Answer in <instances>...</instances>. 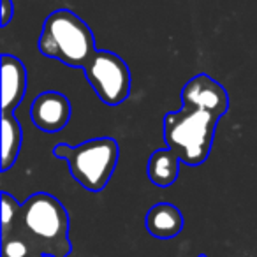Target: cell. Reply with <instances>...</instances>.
<instances>
[{
    "instance_id": "cell-1",
    "label": "cell",
    "mask_w": 257,
    "mask_h": 257,
    "mask_svg": "<svg viewBox=\"0 0 257 257\" xmlns=\"http://www.w3.org/2000/svg\"><path fill=\"white\" fill-rule=\"evenodd\" d=\"M15 225H20L22 238L41 255L67 257L71 253L67 210L51 194L36 192L22 203Z\"/></svg>"
},
{
    "instance_id": "cell-2",
    "label": "cell",
    "mask_w": 257,
    "mask_h": 257,
    "mask_svg": "<svg viewBox=\"0 0 257 257\" xmlns=\"http://www.w3.org/2000/svg\"><path fill=\"white\" fill-rule=\"evenodd\" d=\"M37 50L44 57L78 69H85L97 53L92 29L71 9H57L44 20Z\"/></svg>"
},
{
    "instance_id": "cell-3",
    "label": "cell",
    "mask_w": 257,
    "mask_h": 257,
    "mask_svg": "<svg viewBox=\"0 0 257 257\" xmlns=\"http://www.w3.org/2000/svg\"><path fill=\"white\" fill-rule=\"evenodd\" d=\"M220 118L208 111L182 106L166 113L164 141L187 166H201L213 147L215 128Z\"/></svg>"
},
{
    "instance_id": "cell-4",
    "label": "cell",
    "mask_w": 257,
    "mask_h": 257,
    "mask_svg": "<svg viewBox=\"0 0 257 257\" xmlns=\"http://www.w3.org/2000/svg\"><path fill=\"white\" fill-rule=\"evenodd\" d=\"M51 152L67 164L71 176L88 192L106 189L120 159L114 138H93L74 147L60 143Z\"/></svg>"
},
{
    "instance_id": "cell-5",
    "label": "cell",
    "mask_w": 257,
    "mask_h": 257,
    "mask_svg": "<svg viewBox=\"0 0 257 257\" xmlns=\"http://www.w3.org/2000/svg\"><path fill=\"white\" fill-rule=\"evenodd\" d=\"M83 72L95 95L107 106H120L131 95V69L113 51L97 50Z\"/></svg>"
},
{
    "instance_id": "cell-6",
    "label": "cell",
    "mask_w": 257,
    "mask_h": 257,
    "mask_svg": "<svg viewBox=\"0 0 257 257\" xmlns=\"http://www.w3.org/2000/svg\"><path fill=\"white\" fill-rule=\"evenodd\" d=\"M180 99L182 106L208 111L217 118H222L229 111V93L220 83L208 74L190 78L180 90Z\"/></svg>"
},
{
    "instance_id": "cell-7",
    "label": "cell",
    "mask_w": 257,
    "mask_h": 257,
    "mask_svg": "<svg viewBox=\"0 0 257 257\" xmlns=\"http://www.w3.org/2000/svg\"><path fill=\"white\" fill-rule=\"evenodd\" d=\"M72 114L69 99L60 92H43L34 99L30 107V118L39 131L48 134L60 133L67 127Z\"/></svg>"
},
{
    "instance_id": "cell-8",
    "label": "cell",
    "mask_w": 257,
    "mask_h": 257,
    "mask_svg": "<svg viewBox=\"0 0 257 257\" xmlns=\"http://www.w3.org/2000/svg\"><path fill=\"white\" fill-rule=\"evenodd\" d=\"M27 92V69L15 55H2V114H13Z\"/></svg>"
},
{
    "instance_id": "cell-9",
    "label": "cell",
    "mask_w": 257,
    "mask_h": 257,
    "mask_svg": "<svg viewBox=\"0 0 257 257\" xmlns=\"http://www.w3.org/2000/svg\"><path fill=\"white\" fill-rule=\"evenodd\" d=\"M147 231L157 239L176 238L185 227V218L178 206L171 203H157L147 213Z\"/></svg>"
},
{
    "instance_id": "cell-10",
    "label": "cell",
    "mask_w": 257,
    "mask_h": 257,
    "mask_svg": "<svg viewBox=\"0 0 257 257\" xmlns=\"http://www.w3.org/2000/svg\"><path fill=\"white\" fill-rule=\"evenodd\" d=\"M180 164H182V161L173 150H169V148L155 150L148 159V180L159 189H168L178 180Z\"/></svg>"
},
{
    "instance_id": "cell-11",
    "label": "cell",
    "mask_w": 257,
    "mask_h": 257,
    "mask_svg": "<svg viewBox=\"0 0 257 257\" xmlns=\"http://www.w3.org/2000/svg\"><path fill=\"white\" fill-rule=\"evenodd\" d=\"M23 143V131L15 114H2V173L9 171L18 161Z\"/></svg>"
},
{
    "instance_id": "cell-12",
    "label": "cell",
    "mask_w": 257,
    "mask_h": 257,
    "mask_svg": "<svg viewBox=\"0 0 257 257\" xmlns=\"http://www.w3.org/2000/svg\"><path fill=\"white\" fill-rule=\"evenodd\" d=\"M20 210H22V204L15 199V196H11L9 192H2V236L8 234L9 229L18 220Z\"/></svg>"
},
{
    "instance_id": "cell-13",
    "label": "cell",
    "mask_w": 257,
    "mask_h": 257,
    "mask_svg": "<svg viewBox=\"0 0 257 257\" xmlns=\"http://www.w3.org/2000/svg\"><path fill=\"white\" fill-rule=\"evenodd\" d=\"M15 16V4L13 0H0V27L6 29Z\"/></svg>"
},
{
    "instance_id": "cell-14",
    "label": "cell",
    "mask_w": 257,
    "mask_h": 257,
    "mask_svg": "<svg viewBox=\"0 0 257 257\" xmlns=\"http://www.w3.org/2000/svg\"><path fill=\"white\" fill-rule=\"evenodd\" d=\"M199 257H206V255H204V253H201V255Z\"/></svg>"
}]
</instances>
